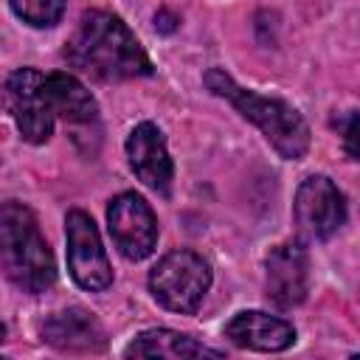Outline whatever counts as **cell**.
I'll list each match as a JSON object with an SVG mask.
<instances>
[{
    "instance_id": "cell-1",
    "label": "cell",
    "mask_w": 360,
    "mask_h": 360,
    "mask_svg": "<svg viewBox=\"0 0 360 360\" xmlns=\"http://www.w3.org/2000/svg\"><path fill=\"white\" fill-rule=\"evenodd\" d=\"M68 62L90 73L101 82H121V79H138L152 73V62L135 34L107 11H84L76 22V31L65 42Z\"/></svg>"
},
{
    "instance_id": "cell-2",
    "label": "cell",
    "mask_w": 360,
    "mask_h": 360,
    "mask_svg": "<svg viewBox=\"0 0 360 360\" xmlns=\"http://www.w3.org/2000/svg\"><path fill=\"white\" fill-rule=\"evenodd\" d=\"M205 87L231 101L233 110L248 118L250 124L259 127V132L273 143V149L287 158V160H298L307 155L309 149V127L307 121L301 118L298 110H292L290 104L278 101V98H267V96H259L248 87H239L222 68H211L205 76H202Z\"/></svg>"
},
{
    "instance_id": "cell-3",
    "label": "cell",
    "mask_w": 360,
    "mask_h": 360,
    "mask_svg": "<svg viewBox=\"0 0 360 360\" xmlns=\"http://www.w3.org/2000/svg\"><path fill=\"white\" fill-rule=\"evenodd\" d=\"M0 264L8 281L31 295L45 292L56 278L53 253L22 202L0 205Z\"/></svg>"
},
{
    "instance_id": "cell-4",
    "label": "cell",
    "mask_w": 360,
    "mask_h": 360,
    "mask_svg": "<svg viewBox=\"0 0 360 360\" xmlns=\"http://www.w3.org/2000/svg\"><path fill=\"white\" fill-rule=\"evenodd\" d=\"M208 287L211 270L194 250H172L149 273V290L155 301L180 315L197 312Z\"/></svg>"
},
{
    "instance_id": "cell-5",
    "label": "cell",
    "mask_w": 360,
    "mask_h": 360,
    "mask_svg": "<svg viewBox=\"0 0 360 360\" xmlns=\"http://www.w3.org/2000/svg\"><path fill=\"white\" fill-rule=\"evenodd\" d=\"M65 231H68V270L73 281L90 292L107 290L112 284V267L101 248V236L90 214H84L82 208L68 211Z\"/></svg>"
},
{
    "instance_id": "cell-6",
    "label": "cell",
    "mask_w": 360,
    "mask_h": 360,
    "mask_svg": "<svg viewBox=\"0 0 360 360\" xmlns=\"http://www.w3.org/2000/svg\"><path fill=\"white\" fill-rule=\"evenodd\" d=\"M292 217H295V228L301 239L307 242L329 239L346 219L343 191L326 174H312L295 191Z\"/></svg>"
},
{
    "instance_id": "cell-7",
    "label": "cell",
    "mask_w": 360,
    "mask_h": 360,
    "mask_svg": "<svg viewBox=\"0 0 360 360\" xmlns=\"http://www.w3.org/2000/svg\"><path fill=\"white\" fill-rule=\"evenodd\" d=\"M107 228L115 248L132 262L146 259L158 245V219L149 202L135 191H124L110 202Z\"/></svg>"
},
{
    "instance_id": "cell-8",
    "label": "cell",
    "mask_w": 360,
    "mask_h": 360,
    "mask_svg": "<svg viewBox=\"0 0 360 360\" xmlns=\"http://www.w3.org/2000/svg\"><path fill=\"white\" fill-rule=\"evenodd\" d=\"M6 101L17 121L20 135L28 143H45L53 132V112L42 93V73L34 68H20L6 82Z\"/></svg>"
},
{
    "instance_id": "cell-9",
    "label": "cell",
    "mask_w": 360,
    "mask_h": 360,
    "mask_svg": "<svg viewBox=\"0 0 360 360\" xmlns=\"http://www.w3.org/2000/svg\"><path fill=\"white\" fill-rule=\"evenodd\" d=\"M127 158H129V166H132V172L138 174V180L143 186H149L160 194L169 191L172 177H174V166H172L163 132L152 121H143L129 132Z\"/></svg>"
},
{
    "instance_id": "cell-10",
    "label": "cell",
    "mask_w": 360,
    "mask_h": 360,
    "mask_svg": "<svg viewBox=\"0 0 360 360\" xmlns=\"http://www.w3.org/2000/svg\"><path fill=\"white\" fill-rule=\"evenodd\" d=\"M307 250L298 242H281L267 253V298L290 309L307 298Z\"/></svg>"
},
{
    "instance_id": "cell-11",
    "label": "cell",
    "mask_w": 360,
    "mask_h": 360,
    "mask_svg": "<svg viewBox=\"0 0 360 360\" xmlns=\"http://www.w3.org/2000/svg\"><path fill=\"white\" fill-rule=\"evenodd\" d=\"M225 338H231V343H236L242 349H253V352H284L295 343V329L276 315L248 309L228 321Z\"/></svg>"
},
{
    "instance_id": "cell-12",
    "label": "cell",
    "mask_w": 360,
    "mask_h": 360,
    "mask_svg": "<svg viewBox=\"0 0 360 360\" xmlns=\"http://www.w3.org/2000/svg\"><path fill=\"white\" fill-rule=\"evenodd\" d=\"M42 338L59 352H101L107 343L101 323L82 307L51 315L42 323Z\"/></svg>"
},
{
    "instance_id": "cell-13",
    "label": "cell",
    "mask_w": 360,
    "mask_h": 360,
    "mask_svg": "<svg viewBox=\"0 0 360 360\" xmlns=\"http://www.w3.org/2000/svg\"><path fill=\"white\" fill-rule=\"evenodd\" d=\"M42 93L51 104L53 118H65L68 124H87L96 118L98 107L90 90L70 73H42Z\"/></svg>"
},
{
    "instance_id": "cell-14",
    "label": "cell",
    "mask_w": 360,
    "mask_h": 360,
    "mask_svg": "<svg viewBox=\"0 0 360 360\" xmlns=\"http://www.w3.org/2000/svg\"><path fill=\"white\" fill-rule=\"evenodd\" d=\"M127 357H166V360H188V357H222V352L197 343L191 335L174 329H149L141 332L127 349Z\"/></svg>"
},
{
    "instance_id": "cell-15",
    "label": "cell",
    "mask_w": 360,
    "mask_h": 360,
    "mask_svg": "<svg viewBox=\"0 0 360 360\" xmlns=\"http://www.w3.org/2000/svg\"><path fill=\"white\" fill-rule=\"evenodd\" d=\"M65 3L68 0H11V8L22 22L34 28H51L59 22Z\"/></svg>"
},
{
    "instance_id": "cell-16",
    "label": "cell",
    "mask_w": 360,
    "mask_h": 360,
    "mask_svg": "<svg viewBox=\"0 0 360 360\" xmlns=\"http://www.w3.org/2000/svg\"><path fill=\"white\" fill-rule=\"evenodd\" d=\"M354 129H357V115H354V112H349V118H346V132H343V141H346V155H349L352 160H357V149H354Z\"/></svg>"
},
{
    "instance_id": "cell-17",
    "label": "cell",
    "mask_w": 360,
    "mask_h": 360,
    "mask_svg": "<svg viewBox=\"0 0 360 360\" xmlns=\"http://www.w3.org/2000/svg\"><path fill=\"white\" fill-rule=\"evenodd\" d=\"M155 25H158V31H163V34H169V31H174L177 28V17L172 14V11H158L155 14Z\"/></svg>"
},
{
    "instance_id": "cell-18",
    "label": "cell",
    "mask_w": 360,
    "mask_h": 360,
    "mask_svg": "<svg viewBox=\"0 0 360 360\" xmlns=\"http://www.w3.org/2000/svg\"><path fill=\"white\" fill-rule=\"evenodd\" d=\"M3 335H6V326H3V323H0V340H3Z\"/></svg>"
}]
</instances>
